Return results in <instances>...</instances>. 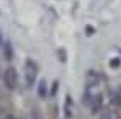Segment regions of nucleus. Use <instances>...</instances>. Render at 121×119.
<instances>
[{
    "mask_svg": "<svg viewBox=\"0 0 121 119\" xmlns=\"http://www.w3.org/2000/svg\"><path fill=\"white\" fill-rule=\"evenodd\" d=\"M84 101H86V105L94 113H97L102 108V105H103V79H102V76H99L95 73L89 74L87 87H86V93H84Z\"/></svg>",
    "mask_w": 121,
    "mask_h": 119,
    "instance_id": "1",
    "label": "nucleus"
},
{
    "mask_svg": "<svg viewBox=\"0 0 121 119\" xmlns=\"http://www.w3.org/2000/svg\"><path fill=\"white\" fill-rule=\"evenodd\" d=\"M112 103H113V106H116V108H121V87L118 89V90L113 93V97H112Z\"/></svg>",
    "mask_w": 121,
    "mask_h": 119,
    "instance_id": "7",
    "label": "nucleus"
},
{
    "mask_svg": "<svg viewBox=\"0 0 121 119\" xmlns=\"http://www.w3.org/2000/svg\"><path fill=\"white\" fill-rule=\"evenodd\" d=\"M37 74H39L37 63H36L34 60H28L26 64H24V82H26L28 87H32V85L36 84Z\"/></svg>",
    "mask_w": 121,
    "mask_h": 119,
    "instance_id": "2",
    "label": "nucleus"
},
{
    "mask_svg": "<svg viewBox=\"0 0 121 119\" xmlns=\"http://www.w3.org/2000/svg\"><path fill=\"white\" fill-rule=\"evenodd\" d=\"M120 66H121L120 58H112V60H110V68H112V69H116V68H120Z\"/></svg>",
    "mask_w": 121,
    "mask_h": 119,
    "instance_id": "8",
    "label": "nucleus"
},
{
    "mask_svg": "<svg viewBox=\"0 0 121 119\" xmlns=\"http://www.w3.org/2000/svg\"><path fill=\"white\" fill-rule=\"evenodd\" d=\"M3 82H5V87L8 90H15L18 87V74L15 71V68H7L5 73H3Z\"/></svg>",
    "mask_w": 121,
    "mask_h": 119,
    "instance_id": "3",
    "label": "nucleus"
},
{
    "mask_svg": "<svg viewBox=\"0 0 121 119\" xmlns=\"http://www.w3.org/2000/svg\"><path fill=\"white\" fill-rule=\"evenodd\" d=\"M47 93H48V92H47V82L44 79H40V81H39V87H37V95L40 98H45Z\"/></svg>",
    "mask_w": 121,
    "mask_h": 119,
    "instance_id": "5",
    "label": "nucleus"
},
{
    "mask_svg": "<svg viewBox=\"0 0 121 119\" xmlns=\"http://www.w3.org/2000/svg\"><path fill=\"white\" fill-rule=\"evenodd\" d=\"M3 56H5L7 61H10V60L13 58V50H11L10 42H5V44H3Z\"/></svg>",
    "mask_w": 121,
    "mask_h": 119,
    "instance_id": "6",
    "label": "nucleus"
},
{
    "mask_svg": "<svg viewBox=\"0 0 121 119\" xmlns=\"http://www.w3.org/2000/svg\"><path fill=\"white\" fill-rule=\"evenodd\" d=\"M0 42H2V32H0Z\"/></svg>",
    "mask_w": 121,
    "mask_h": 119,
    "instance_id": "9",
    "label": "nucleus"
},
{
    "mask_svg": "<svg viewBox=\"0 0 121 119\" xmlns=\"http://www.w3.org/2000/svg\"><path fill=\"white\" fill-rule=\"evenodd\" d=\"M99 119H121V114L116 110H113V108H107V110H103L100 113Z\"/></svg>",
    "mask_w": 121,
    "mask_h": 119,
    "instance_id": "4",
    "label": "nucleus"
}]
</instances>
